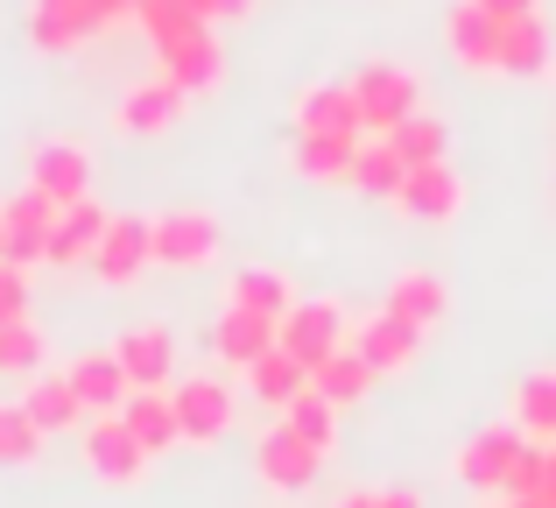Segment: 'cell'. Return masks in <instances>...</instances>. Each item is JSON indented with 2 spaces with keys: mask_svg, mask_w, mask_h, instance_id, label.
Segmentation results:
<instances>
[{
  "mask_svg": "<svg viewBox=\"0 0 556 508\" xmlns=\"http://www.w3.org/2000/svg\"><path fill=\"white\" fill-rule=\"evenodd\" d=\"M353 92H359V113H367V135H394L408 113H422V78L408 64H394V57L359 64Z\"/></svg>",
  "mask_w": 556,
  "mask_h": 508,
  "instance_id": "1",
  "label": "cell"
},
{
  "mask_svg": "<svg viewBox=\"0 0 556 508\" xmlns=\"http://www.w3.org/2000/svg\"><path fill=\"white\" fill-rule=\"evenodd\" d=\"M529 431L521 424H486L479 438H465V453H458V481L465 487H479V495H501L507 501V481H515V467L529 459Z\"/></svg>",
  "mask_w": 556,
  "mask_h": 508,
  "instance_id": "2",
  "label": "cell"
},
{
  "mask_svg": "<svg viewBox=\"0 0 556 508\" xmlns=\"http://www.w3.org/2000/svg\"><path fill=\"white\" fill-rule=\"evenodd\" d=\"M106 8L99 0H28V42H36L42 57H71L85 50V42L106 36Z\"/></svg>",
  "mask_w": 556,
  "mask_h": 508,
  "instance_id": "3",
  "label": "cell"
},
{
  "mask_svg": "<svg viewBox=\"0 0 556 508\" xmlns=\"http://www.w3.org/2000/svg\"><path fill=\"white\" fill-rule=\"evenodd\" d=\"M85 467H92L106 487H135L141 473L155 467V453L127 431V417L113 410V417H85Z\"/></svg>",
  "mask_w": 556,
  "mask_h": 508,
  "instance_id": "4",
  "label": "cell"
},
{
  "mask_svg": "<svg viewBox=\"0 0 556 508\" xmlns=\"http://www.w3.org/2000/svg\"><path fill=\"white\" fill-rule=\"evenodd\" d=\"M56 220H64V206H50L36 184H22V191L0 206V226H8V261H14V269H36V261H50Z\"/></svg>",
  "mask_w": 556,
  "mask_h": 508,
  "instance_id": "5",
  "label": "cell"
},
{
  "mask_svg": "<svg viewBox=\"0 0 556 508\" xmlns=\"http://www.w3.org/2000/svg\"><path fill=\"white\" fill-rule=\"evenodd\" d=\"M353 339V325H345V311L331 297H303L296 311L282 318V354H296L303 368H317V360H331L339 346Z\"/></svg>",
  "mask_w": 556,
  "mask_h": 508,
  "instance_id": "6",
  "label": "cell"
},
{
  "mask_svg": "<svg viewBox=\"0 0 556 508\" xmlns=\"http://www.w3.org/2000/svg\"><path fill=\"white\" fill-rule=\"evenodd\" d=\"M28 184H36L50 206H85L92 198V156L78 149V141H36V156H28Z\"/></svg>",
  "mask_w": 556,
  "mask_h": 508,
  "instance_id": "7",
  "label": "cell"
},
{
  "mask_svg": "<svg viewBox=\"0 0 556 508\" xmlns=\"http://www.w3.org/2000/svg\"><path fill=\"white\" fill-rule=\"evenodd\" d=\"M254 467H261V481H268L275 495H303V487H311L317 473H325V453H317L311 438H296L289 424H275V431H261Z\"/></svg>",
  "mask_w": 556,
  "mask_h": 508,
  "instance_id": "8",
  "label": "cell"
},
{
  "mask_svg": "<svg viewBox=\"0 0 556 508\" xmlns=\"http://www.w3.org/2000/svg\"><path fill=\"white\" fill-rule=\"evenodd\" d=\"M493 71H501V78H543V71H549L543 14H493Z\"/></svg>",
  "mask_w": 556,
  "mask_h": 508,
  "instance_id": "9",
  "label": "cell"
},
{
  "mask_svg": "<svg viewBox=\"0 0 556 508\" xmlns=\"http://www.w3.org/2000/svg\"><path fill=\"white\" fill-rule=\"evenodd\" d=\"M155 261H163V269H212L218 261V220L198 212V206L163 212V220H155Z\"/></svg>",
  "mask_w": 556,
  "mask_h": 508,
  "instance_id": "10",
  "label": "cell"
},
{
  "mask_svg": "<svg viewBox=\"0 0 556 508\" xmlns=\"http://www.w3.org/2000/svg\"><path fill=\"white\" fill-rule=\"evenodd\" d=\"M394 206H402L408 220H422V226H451L465 212V177L451 163H422V170H408V177H402Z\"/></svg>",
  "mask_w": 556,
  "mask_h": 508,
  "instance_id": "11",
  "label": "cell"
},
{
  "mask_svg": "<svg viewBox=\"0 0 556 508\" xmlns=\"http://www.w3.org/2000/svg\"><path fill=\"white\" fill-rule=\"evenodd\" d=\"M296 135H367V113H359L353 78H317L296 92Z\"/></svg>",
  "mask_w": 556,
  "mask_h": 508,
  "instance_id": "12",
  "label": "cell"
},
{
  "mask_svg": "<svg viewBox=\"0 0 556 508\" xmlns=\"http://www.w3.org/2000/svg\"><path fill=\"white\" fill-rule=\"evenodd\" d=\"M169 396H177V417H184V445H218L232 431V388L218 374H190Z\"/></svg>",
  "mask_w": 556,
  "mask_h": 508,
  "instance_id": "13",
  "label": "cell"
},
{
  "mask_svg": "<svg viewBox=\"0 0 556 508\" xmlns=\"http://www.w3.org/2000/svg\"><path fill=\"white\" fill-rule=\"evenodd\" d=\"M149 261H155V220H141V212H113V226H106V240H99L92 269L106 275V283H135Z\"/></svg>",
  "mask_w": 556,
  "mask_h": 508,
  "instance_id": "14",
  "label": "cell"
},
{
  "mask_svg": "<svg viewBox=\"0 0 556 508\" xmlns=\"http://www.w3.org/2000/svg\"><path fill=\"white\" fill-rule=\"evenodd\" d=\"M380 311H394V318H408L416 332H430V325L451 318V283L437 269H402L388 283V297H380Z\"/></svg>",
  "mask_w": 556,
  "mask_h": 508,
  "instance_id": "15",
  "label": "cell"
},
{
  "mask_svg": "<svg viewBox=\"0 0 556 508\" xmlns=\"http://www.w3.org/2000/svg\"><path fill=\"white\" fill-rule=\"evenodd\" d=\"M113 354H121V368H127V382H135V388H169V374H177V339H169V325L121 332Z\"/></svg>",
  "mask_w": 556,
  "mask_h": 508,
  "instance_id": "16",
  "label": "cell"
},
{
  "mask_svg": "<svg viewBox=\"0 0 556 508\" xmlns=\"http://www.w3.org/2000/svg\"><path fill=\"white\" fill-rule=\"evenodd\" d=\"M64 374H71V388H78V402L92 417H113L127 396H135V382H127V368H121V354H113V346H106V354H78Z\"/></svg>",
  "mask_w": 556,
  "mask_h": 508,
  "instance_id": "17",
  "label": "cell"
},
{
  "mask_svg": "<svg viewBox=\"0 0 556 508\" xmlns=\"http://www.w3.org/2000/svg\"><path fill=\"white\" fill-rule=\"evenodd\" d=\"M359 141H367V135H296V149H289V170H296L303 184H353Z\"/></svg>",
  "mask_w": 556,
  "mask_h": 508,
  "instance_id": "18",
  "label": "cell"
},
{
  "mask_svg": "<svg viewBox=\"0 0 556 508\" xmlns=\"http://www.w3.org/2000/svg\"><path fill=\"white\" fill-rule=\"evenodd\" d=\"M121 417H127V431H135L155 459L184 445V417H177V396H169V388H135V396L121 402Z\"/></svg>",
  "mask_w": 556,
  "mask_h": 508,
  "instance_id": "19",
  "label": "cell"
},
{
  "mask_svg": "<svg viewBox=\"0 0 556 508\" xmlns=\"http://www.w3.org/2000/svg\"><path fill=\"white\" fill-rule=\"evenodd\" d=\"M268 346H282V325L275 318H254V311H218V325H212V354L226 360V368H254Z\"/></svg>",
  "mask_w": 556,
  "mask_h": 508,
  "instance_id": "20",
  "label": "cell"
},
{
  "mask_svg": "<svg viewBox=\"0 0 556 508\" xmlns=\"http://www.w3.org/2000/svg\"><path fill=\"white\" fill-rule=\"evenodd\" d=\"M22 410L36 417L42 438H56V431H85V417H92V410L78 402V388H71V374H28Z\"/></svg>",
  "mask_w": 556,
  "mask_h": 508,
  "instance_id": "21",
  "label": "cell"
},
{
  "mask_svg": "<svg viewBox=\"0 0 556 508\" xmlns=\"http://www.w3.org/2000/svg\"><path fill=\"white\" fill-rule=\"evenodd\" d=\"M353 346L374 360V374H402L408 360L422 354V332L408 325V318H394V311H374L367 325H353Z\"/></svg>",
  "mask_w": 556,
  "mask_h": 508,
  "instance_id": "22",
  "label": "cell"
},
{
  "mask_svg": "<svg viewBox=\"0 0 556 508\" xmlns=\"http://www.w3.org/2000/svg\"><path fill=\"white\" fill-rule=\"evenodd\" d=\"M106 226H113L106 206H92V198H85V206H71L64 220H56V234H50V269H92Z\"/></svg>",
  "mask_w": 556,
  "mask_h": 508,
  "instance_id": "23",
  "label": "cell"
},
{
  "mask_svg": "<svg viewBox=\"0 0 556 508\" xmlns=\"http://www.w3.org/2000/svg\"><path fill=\"white\" fill-rule=\"evenodd\" d=\"M226 303H232V311H254V318H275V325H282L303 297H296V283H289L282 269H240V275H226Z\"/></svg>",
  "mask_w": 556,
  "mask_h": 508,
  "instance_id": "24",
  "label": "cell"
},
{
  "mask_svg": "<svg viewBox=\"0 0 556 508\" xmlns=\"http://www.w3.org/2000/svg\"><path fill=\"white\" fill-rule=\"evenodd\" d=\"M247 396L268 402V410L282 417L296 396H311V368H303L296 354H282V346H268V354H261L254 368H247Z\"/></svg>",
  "mask_w": 556,
  "mask_h": 508,
  "instance_id": "25",
  "label": "cell"
},
{
  "mask_svg": "<svg viewBox=\"0 0 556 508\" xmlns=\"http://www.w3.org/2000/svg\"><path fill=\"white\" fill-rule=\"evenodd\" d=\"M184 107H190V99L163 78V71H155V78H141L135 92L121 99V127H127V135H163V127L184 121Z\"/></svg>",
  "mask_w": 556,
  "mask_h": 508,
  "instance_id": "26",
  "label": "cell"
},
{
  "mask_svg": "<svg viewBox=\"0 0 556 508\" xmlns=\"http://www.w3.org/2000/svg\"><path fill=\"white\" fill-rule=\"evenodd\" d=\"M444 42H451V57H458L465 71H493V14L479 8V0H451Z\"/></svg>",
  "mask_w": 556,
  "mask_h": 508,
  "instance_id": "27",
  "label": "cell"
},
{
  "mask_svg": "<svg viewBox=\"0 0 556 508\" xmlns=\"http://www.w3.org/2000/svg\"><path fill=\"white\" fill-rule=\"evenodd\" d=\"M374 382H380V374H374V360L359 354L353 339H345V346H339L331 360H317V368H311V388H317V396H331L339 410H345V402H359V396H367Z\"/></svg>",
  "mask_w": 556,
  "mask_h": 508,
  "instance_id": "28",
  "label": "cell"
},
{
  "mask_svg": "<svg viewBox=\"0 0 556 508\" xmlns=\"http://www.w3.org/2000/svg\"><path fill=\"white\" fill-rule=\"evenodd\" d=\"M515 424L529 431L535 445H556V368L521 374V388H515Z\"/></svg>",
  "mask_w": 556,
  "mask_h": 508,
  "instance_id": "29",
  "label": "cell"
},
{
  "mask_svg": "<svg viewBox=\"0 0 556 508\" xmlns=\"http://www.w3.org/2000/svg\"><path fill=\"white\" fill-rule=\"evenodd\" d=\"M402 177H408V163L394 156V141H388V135H367V141H359L353 191H367V198H394V191H402Z\"/></svg>",
  "mask_w": 556,
  "mask_h": 508,
  "instance_id": "30",
  "label": "cell"
},
{
  "mask_svg": "<svg viewBox=\"0 0 556 508\" xmlns=\"http://www.w3.org/2000/svg\"><path fill=\"white\" fill-rule=\"evenodd\" d=\"M394 156H402L408 170H422V163H451V127L437 121V113H408L402 127H394Z\"/></svg>",
  "mask_w": 556,
  "mask_h": 508,
  "instance_id": "31",
  "label": "cell"
},
{
  "mask_svg": "<svg viewBox=\"0 0 556 508\" xmlns=\"http://www.w3.org/2000/svg\"><path fill=\"white\" fill-rule=\"evenodd\" d=\"M282 424L296 431V438H311L317 453H331V445H339V402H331V396H317V388H311V396H296V402L282 410Z\"/></svg>",
  "mask_w": 556,
  "mask_h": 508,
  "instance_id": "32",
  "label": "cell"
},
{
  "mask_svg": "<svg viewBox=\"0 0 556 508\" xmlns=\"http://www.w3.org/2000/svg\"><path fill=\"white\" fill-rule=\"evenodd\" d=\"M42 459V431L22 402H0V467H36Z\"/></svg>",
  "mask_w": 556,
  "mask_h": 508,
  "instance_id": "33",
  "label": "cell"
},
{
  "mask_svg": "<svg viewBox=\"0 0 556 508\" xmlns=\"http://www.w3.org/2000/svg\"><path fill=\"white\" fill-rule=\"evenodd\" d=\"M42 354H50V339L36 332V318L0 325V374H42Z\"/></svg>",
  "mask_w": 556,
  "mask_h": 508,
  "instance_id": "34",
  "label": "cell"
},
{
  "mask_svg": "<svg viewBox=\"0 0 556 508\" xmlns=\"http://www.w3.org/2000/svg\"><path fill=\"white\" fill-rule=\"evenodd\" d=\"M14 318H28V269L0 261V325H14Z\"/></svg>",
  "mask_w": 556,
  "mask_h": 508,
  "instance_id": "35",
  "label": "cell"
},
{
  "mask_svg": "<svg viewBox=\"0 0 556 508\" xmlns=\"http://www.w3.org/2000/svg\"><path fill=\"white\" fill-rule=\"evenodd\" d=\"M254 8H261V0H204V22H212V28L218 22H247Z\"/></svg>",
  "mask_w": 556,
  "mask_h": 508,
  "instance_id": "36",
  "label": "cell"
},
{
  "mask_svg": "<svg viewBox=\"0 0 556 508\" xmlns=\"http://www.w3.org/2000/svg\"><path fill=\"white\" fill-rule=\"evenodd\" d=\"M374 508H422L416 487H374Z\"/></svg>",
  "mask_w": 556,
  "mask_h": 508,
  "instance_id": "37",
  "label": "cell"
},
{
  "mask_svg": "<svg viewBox=\"0 0 556 508\" xmlns=\"http://www.w3.org/2000/svg\"><path fill=\"white\" fill-rule=\"evenodd\" d=\"M535 501H543V508H556V445L543 453V481H535Z\"/></svg>",
  "mask_w": 556,
  "mask_h": 508,
  "instance_id": "38",
  "label": "cell"
},
{
  "mask_svg": "<svg viewBox=\"0 0 556 508\" xmlns=\"http://www.w3.org/2000/svg\"><path fill=\"white\" fill-rule=\"evenodd\" d=\"M479 8H493V14H535V0H479Z\"/></svg>",
  "mask_w": 556,
  "mask_h": 508,
  "instance_id": "39",
  "label": "cell"
},
{
  "mask_svg": "<svg viewBox=\"0 0 556 508\" xmlns=\"http://www.w3.org/2000/svg\"><path fill=\"white\" fill-rule=\"evenodd\" d=\"M331 508H374V487H359V495H339Z\"/></svg>",
  "mask_w": 556,
  "mask_h": 508,
  "instance_id": "40",
  "label": "cell"
},
{
  "mask_svg": "<svg viewBox=\"0 0 556 508\" xmlns=\"http://www.w3.org/2000/svg\"><path fill=\"white\" fill-rule=\"evenodd\" d=\"M507 508H543V501H535V495H529V501H507Z\"/></svg>",
  "mask_w": 556,
  "mask_h": 508,
  "instance_id": "41",
  "label": "cell"
},
{
  "mask_svg": "<svg viewBox=\"0 0 556 508\" xmlns=\"http://www.w3.org/2000/svg\"><path fill=\"white\" fill-rule=\"evenodd\" d=\"M0 261H8V226H0Z\"/></svg>",
  "mask_w": 556,
  "mask_h": 508,
  "instance_id": "42",
  "label": "cell"
}]
</instances>
